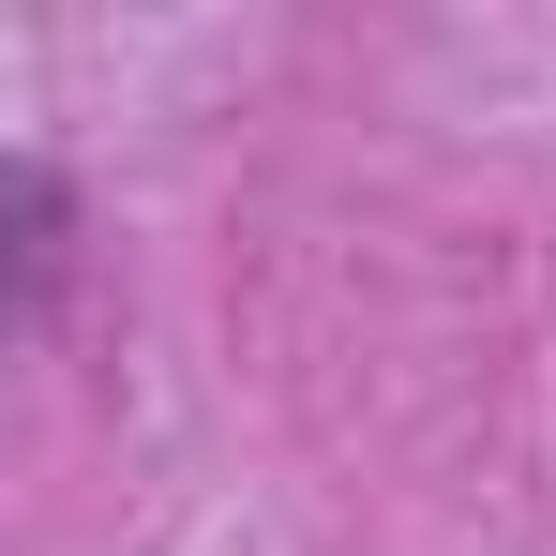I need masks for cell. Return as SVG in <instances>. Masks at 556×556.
<instances>
[{"instance_id": "cell-1", "label": "cell", "mask_w": 556, "mask_h": 556, "mask_svg": "<svg viewBox=\"0 0 556 556\" xmlns=\"http://www.w3.org/2000/svg\"><path fill=\"white\" fill-rule=\"evenodd\" d=\"M15 286H30V301L61 286V181H46V166H15Z\"/></svg>"}]
</instances>
